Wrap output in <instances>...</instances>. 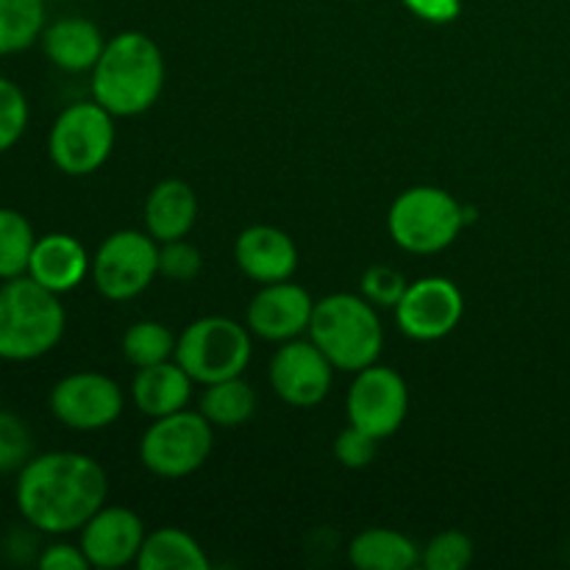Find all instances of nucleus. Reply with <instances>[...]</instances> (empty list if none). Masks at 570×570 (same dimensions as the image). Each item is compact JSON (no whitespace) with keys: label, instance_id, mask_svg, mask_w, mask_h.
<instances>
[{"label":"nucleus","instance_id":"2eb2a0df","mask_svg":"<svg viewBox=\"0 0 570 570\" xmlns=\"http://www.w3.org/2000/svg\"><path fill=\"white\" fill-rule=\"evenodd\" d=\"M315 301L304 287L287 282H273L256 293L248 306V328L271 343H287L309 328Z\"/></svg>","mask_w":570,"mask_h":570},{"label":"nucleus","instance_id":"9b49d317","mask_svg":"<svg viewBox=\"0 0 570 570\" xmlns=\"http://www.w3.org/2000/svg\"><path fill=\"white\" fill-rule=\"evenodd\" d=\"M50 412L78 432L106 429L120 417L122 390L104 373H70L50 393Z\"/></svg>","mask_w":570,"mask_h":570},{"label":"nucleus","instance_id":"5701e85b","mask_svg":"<svg viewBox=\"0 0 570 570\" xmlns=\"http://www.w3.org/2000/svg\"><path fill=\"white\" fill-rule=\"evenodd\" d=\"M256 412V390L243 376L226 379V382L206 384L200 399V415L212 426H243Z\"/></svg>","mask_w":570,"mask_h":570},{"label":"nucleus","instance_id":"a878e982","mask_svg":"<svg viewBox=\"0 0 570 570\" xmlns=\"http://www.w3.org/2000/svg\"><path fill=\"white\" fill-rule=\"evenodd\" d=\"M176 343L178 340L173 337L165 323L139 321L122 337V354L137 367L159 365V362H167L176 354Z\"/></svg>","mask_w":570,"mask_h":570},{"label":"nucleus","instance_id":"72a5a7b5","mask_svg":"<svg viewBox=\"0 0 570 570\" xmlns=\"http://www.w3.org/2000/svg\"><path fill=\"white\" fill-rule=\"evenodd\" d=\"M404 6L415 17L426 22H438V26L456 20L462 9L460 0H404Z\"/></svg>","mask_w":570,"mask_h":570},{"label":"nucleus","instance_id":"f03ea898","mask_svg":"<svg viewBox=\"0 0 570 570\" xmlns=\"http://www.w3.org/2000/svg\"><path fill=\"white\" fill-rule=\"evenodd\" d=\"M165 87V56L159 45L139 31L109 39L92 67V95L115 117L148 111Z\"/></svg>","mask_w":570,"mask_h":570},{"label":"nucleus","instance_id":"4be33fe9","mask_svg":"<svg viewBox=\"0 0 570 570\" xmlns=\"http://www.w3.org/2000/svg\"><path fill=\"white\" fill-rule=\"evenodd\" d=\"M139 570H209L204 549L198 540L181 529H156L148 534L137 557Z\"/></svg>","mask_w":570,"mask_h":570},{"label":"nucleus","instance_id":"7ed1b4c3","mask_svg":"<svg viewBox=\"0 0 570 570\" xmlns=\"http://www.w3.org/2000/svg\"><path fill=\"white\" fill-rule=\"evenodd\" d=\"M65 306L59 295L31 276L0 284V360L31 362L59 345L65 334Z\"/></svg>","mask_w":570,"mask_h":570},{"label":"nucleus","instance_id":"f257e3e1","mask_svg":"<svg viewBox=\"0 0 570 570\" xmlns=\"http://www.w3.org/2000/svg\"><path fill=\"white\" fill-rule=\"evenodd\" d=\"M17 510L45 534H67L83 529V523L106 504L109 479L87 454L50 451L31 456L17 479Z\"/></svg>","mask_w":570,"mask_h":570},{"label":"nucleus","instance_id":"423d86ee","mask_svg":"<svg viewBox=\"0 0 570 570\" xmlns=\"http://www.w3.org/2000/svg\"><path fill=\"white\" fill-rule=\"evenodd\" d=\"M176 362L198 384H217L243 376L250 362V337L232 317H200L189 323L176 343Z\"/></svg>","mask_w":570,"mask_h":570},{"label":"nucleus","instance_id":"9d476101","mask_svg":"<svg viewBox=\"0 0 570 570\" xmlns=\"http://www.w3.org/2000/svg\"><path fill=\"white\" fill-rule=\"evenodd\" d=\"M351 426L362 429L371 438L384 440L395 434L404 423L410 410V393L406 382L393 367L371 365L356 373L354 384L345 399Z\"/></svg>","mask_w":570,"mask_h":570},{"label":"nucleus","instance_id":"20e7f679","mask_svg":"<svg viewBox=\"0 0 570 570\" xmlns=\"http://www.w3.org/2000/svg\"><path fill=\"white\" fill-rule=\"evenodd\" d=\"M309 337L337 371L351 373L376 365L384 343L376 306L348 293H334L317 301L312 309Z\"/></svg>","mask_w":570,"mask_h":570},{"label":"nucleus","instance_id":"7c9ffc66","mask_svg":"<svg viewBox=\"0 0 570 570\" xmlns=\"http://www.w3.org/2000/svg\"><path fill=\"white\" fill-rule=\"evenodd\" d=\"M204 267L198 248H193L184 239H173V243H161L159 248V273L170 282H193Z\"/></svg>","mask_w":570,"mask_h":570},{"label":"nucleus","instance_id":"a211bd4d","mask_svg":"<svg viewBox=\"0 0 570 570\" xmlns=\"http://www.w3.org/2000/svg\"><path fill=\"white\" fill-rule=\"evenodd\" d=\"M198 220V198L193 187L178 178L156 184L145 200V226L156 243L184 239Z\"/></svg>","mask_w":570,"mask_h":570},{"label":"nucleus","instance_id":"f8f14e48","mask_svg":"<svg viewBox=\"0 0 570 570\" xmlns=\"http://www.w3.org/2000/svg\"><path fill=\"white\" fill-rule=\"evenodd\" d=\"M462 312L465 304L460 287L449 278L429 276L406 287L404 298L395 306V321L406 337L429 343L454 332L462 321Z\"/></svg>","mask_w":570,"mask_h":570},{"label":"nucleus","instance_id":"39448f33","mask_svg":"<svg viewBox=\"0 0 570 570\" xmlns=\"http://www.w3.org/2000/svg\"><path fill=\"white\" fill-rule=\"evenodd\" d=\"M462 204L440 187H412L390 206L387 228L399 248L410 254H438L462 232Z\"/></svg>","mask_w":570,"mask_h":570},{"label":"nucleus","instance_id":"2f4dec72","mask_svg":"<svg viewBox=\"0 0 570 570\" xmlns=\"http://www.w3.org/2000/svg\"><path fill=\"white\" fill-rule=\"evenodd\" d=\"M376 438H371L367 432H362V429L351 426L343 429L337 438V443H334V454H337V460L343 462L345 468H365L371 465L373 456H376Z\"/></svg>","mask_w":570,"mask_h":570},{"label":"nucleus","instance_id":"4468645a","mask_svg":"<svg viewBox=\"0 0 570 570\" xmlns=\"http://www.w3.org/2000/svg\"><path fill=\"white\" fill-rule=\"evenodd\" d=\"M142 543V521L126 507L104 504L81 529V551L87 554L89 566L104 570L137 562Z\"/></svg>","mask_w":570,"mask_h":570},{"label":"nucleus","instance_id":"393cba45","mask_svg":"<svg viewBox=\"0 0 570 570\" xmlns=\"http://www.w3.org/2000/svg\"><path fill=\"white\" fill-rule=\"evenodd\" d=\"M37 234L26 215L17 209H0V282L26 276Z\"/></svg>","mask_w":570,"mask_h":570},{"label":"nucleus","instance_id":"6ab92c4d","mask_svg":"<svg viewBox=\"0 0 570 570\" xmlns=\"http://www.w3.org/2000/svg\"><path fill=\"white\" fill-rule=\"evenodd\" d=\"M42 48L59 70L83 72L98 65L106 42L95 22L83 20V17H65L45 28Z\"/></svg>","mask_w":570,"mask_h":570},{"label":"nucleus","instance_id":"f3484780","mask_svg":"<svg viewBox=\"0 0 570 570\" xmlns=\"http://www.w3.org/2000/svg\"><path fill=\"white\" fill-rule=\"evenodd\" d=\"M89 271L87 248L70 234H45L37 237L28 276L50 293L61 295L76 289Z\"/></svg>","mask_w":570,"mask_h":570},{"label":"nucleus","instance_id":"dca6fc26","mask_svg":"<svg viewBox=\"0 0 570 570\" xmlns=\"http://www.w3.org/2000/svg\"><path fill=\"white\" fill-rule=\"evenodd\" d=\"M234 259L239 271L254 282H287L298 267V248L282 228L250 226L237 237Z\"/></svg>","mask_w":570,"mask_h":570},{"label":"nucleus","instance_id":"473e14b6","mask_svg":"<svg viewBox=\"0 0 570 570\" xmlns=\"http://www.w3.org/2000/svg\"><path fill=\"white\" fill-rule=\"evenodd\" d=\"M39 568L42 570H87L89 560L81 551V546L53 543L39 554Z\"/></svg>","mask_w":570,"mask_h":570},{"label":"nucleus","instance_id":"c85d7f7f","mask_svg":"<svg viewBox=\"0 0 570 570\" xmlns=\"http://www.w3.org/2000/svg\"><path fill=\"white\" fill-rule=\"evenodd\" d=\"M473 543L462 532H443L423 551V566L429 570H462L471 566Z\"/></svg>","mask_w":570,"mask_h":570},{"label":"nucleus","instance_id":"c756f323","mask_svg":"<svg viewBox=\"0 0 570 570\" xmlns=\"http://www.w3.org/2000/svg\"><path fill=\"white\" fill-rule=\"evenodd\" d=\"M406 278L399 271L387 265H376L362 276V295L373 306H399V301L406 293Z\"/></svg>","mask_w":570,"mask_h":570},{"label":"nucleus","instance_id":"cd10ccee","mask_svg":"<svg viewBox=\"0 0 570 570\" xmlns=\"http://www.w3.org/2000/svg\"><path fill=\"white\" fill-rule=\"evenodd\" d=\"M26 126H28L26 92H22L14 81L0 76V154H6V150L14 148V145L20 142V137L26 134Z\"/></svg>","mask_w":570,"mask_h":570},{"label":"nucleus","instance_id":"aec40b11","mask_svg":"<svg viewBox=\"0 0 570 570\" xmlns=\"http://www.w3.org/2000/svg\"><path fill=\"white\" fill-rule=\"evenodd\" d=\"M193 393V379L178 362H159V365L139 367L134 376V404L142 415L165 417L184 410Z\"/></svg>","mask_w":570,"mask_h":570},{"label":"nucleus","instance_id":"bb28decb","mask_svg":"<svg viewBox=\"0 0 570 570\" xmlns=\"http://www.w3.org/2000/svg\"><path fill=\"white\" fill-rule=\"evenodd\" d=\"M33 454V434L20 415L0 410V473L22 471Z\"/></svg>","mask_w":570,"mask_h":570},{"label":"nucleus","instance_id":"1a4fd4ad","mask_svg":"<svg viewBox=\"0 0 570 570\" xmlns=\"http://www.w3.org/2000/svg\"><path fill=\"white\" fill-rule=\"evenodd\" d=\"M159 273V248L150 234L117 232L92 259V282L109 301H131Z\"/></svg>","mask_w":570,"mask_h":570},{"label":"nucleus","instance_id":"6e6552de","mask_svg":"<svg viewBox=\"0 0 570 570\" xmlns=\"http://www.w3.org/2000/svg\"><path fill=\"white\" fill-rule=\"evenodd\" d=\"M98 100L72 104L56 117L48 150L53 165L67 176H89L109 159L115 148V120Z\"/></svg>","mask_w":570,"mask_h":570},{"label":"nucleus","instance_id":"b1692460","mask_svg":"<svg viewBox=\"0 0 570 570\" xmlns=\"http://www.w3.org/2000/svg\"><path fill=\"white\" fill-rule=\"evenodd\" d=\"M45 31V0H0V56L31 48Z\"/></svg>","mask_w":570,"mask_h":570},{"label":"nucleus","instance_id":"ddd939ff","mask_svg":"<svg viewBox=\"0 0 570 570\" xmlns=\"http://www.w3.org/2000/svg\"><path fill=\"white\" fill-rule=\"evenodd\" d=\"M334 365L315 343H289L271 362V384L282 401L293 406H315L332 390Z\"/></svg>","mask_w":570,"mask_h":570},{"label":"nucleus","instance_id":"0eeeda50","mask_svg":"<svg viewBox=\"0 0 570 570\" xmlns=\"http://www.w3.org/2000/svg\"><path fill=\"white\" fill-rule=\"evenodd\" d=\"M212 423L200 412L178 410L154 417L139 443V460L161 479H184L198 471L212 454Z\"/></svg>","mask_w":570,"mask_h":570},{"label":"nucleus","instance_id":"412c9836","mask_svg":"<svg viewBox=\"0 0 570 570\" xmlns=\"http://www.w3.org/2000/svg\"><path fill=\"white\" fill-rule=\"evenodd\" d=\"M348 560L362 570H410L421 562V551L406 534L393 529H367L354 538Z\"/></svg>","mask_w":570,"mask_h":570},{"label":"nucleus","instance_id":"f704fd0d","mask_svg":"<svg viewBox=\"0 0 570 570\" xmlns=\"http://www.w3.org/2000/svg\"><path fill=\"white\" fill-rule=\"evenodd\" d=\"M476 217H479L476 206H462V220H465V226L476 223Z\"/></svg>","mask_w":570,"mask_h":570}]
</instances>
